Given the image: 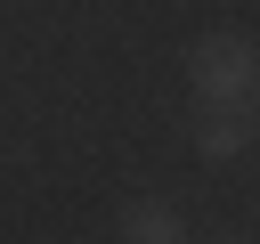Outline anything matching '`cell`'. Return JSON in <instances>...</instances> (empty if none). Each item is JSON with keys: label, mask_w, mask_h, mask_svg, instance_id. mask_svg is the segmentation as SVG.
<instances>
[{"label": "cell", "mask_w": 260, "mask_h": 244, "mask_svg": "<svg viewBox=\"0 0 260 244\" xmlns=\"http://www.w3.org/2000/svg\"><path fill=\"white\" fill-rule=\"evenodd\" d=\"M219 244H244V236H219Z\"/></svg>", "instance_id": "5"}, {"label": "cell", "mask_w": 260, "mask_h": 244, "mask_svg": "<svg viewBox=\"0 0 260 244\" xmlns=\"http://www.w3.org/2000/svg\"><path fill=\"white\" fill-rule=\"evenodd\" d=\"M122 244H187L179 203H162V195H130V203H122Z\"/></svg>", "instance_id": "3"}, {"label": "cell", "mask_w": 260, "mask_h": 244, "mask_svg": "<svg viewBox=\"0 0 260 244\" xmlns=\"http://www.w3.org/2000/svg\"><path fill=\"white\" fill-rule=\"evenodd\" d=\"M187 138H195L203 163H236V155L252 146V122H244L236 106H195V130H187Z\"/></svg>", "instance_id": "2"}, {"label": "cell", "mask_w": 260, "mask_h": 244, "mask_svg": "<svg viewBox=\"0 0 260 244\" xmlns=\"http://www.w3.org/2000/svg\"><path fill=\"white\" fill-rule=\"evenodd\" d=\"M244 106H252V130H260V81H252V98H244Z\"/></svg>", "instance_id": "4"}, {"label": "cell", "mask_w": 260, "mask_h": 244, "mask_svg": "<svg viewBox=\"0 0 260 244\" xmlns=\"http://www.w3.org/2000/svg\"><path fill=\"white\" fill-rule=\"evenodd\" d=\"M187 81H195V106H244L252 81H260V41L236 33V24L203 33V41L187 49Z\"/></svg>", "instance_id": "1"}]
</instances>
